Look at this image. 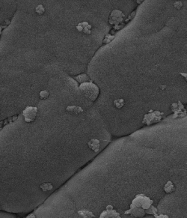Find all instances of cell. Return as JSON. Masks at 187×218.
Here are the masks:
<instances>
[{
    "instance_id": "cell-1",
    "label": "cell",
    "mask_w": 187,
    "mask_h": 218,
    "mask_svg": "<svg viewBox=\"0 0 187 218\" xmlns=\"http://www.w3.org/2000/svg\"><path fill=\"white\" fill-rule=\"evenodd\" d=\"M79 89L81 93L91 101H96L99 95V88L92 82L83 83L79 85Z\"/></svg>"
},
{
    "instance_id": "cell-13",
    "label": "cell",
    "mask_w": 187,
    "mask_h": 218,
    "mask_svg": "<svg viewBox=\"0 0 187 218\" xmlns=\"http://www.w3.org/2000/svg\"><path fill=\"white\" fill-rule=\"evenodd\" d=\"M78 214L79 215H80L81 217H95V215L92 212L86 209L79 211Z\"/></svg>"
},
{
    "instance_id": "cell-10",
    "label": "cell",
    "mask_w": 187,
    "mask_h": 218,
    "mask_svg": "<svg viewBox=\"0 0 187 218\" xmlns=\"http://www.w3.org/2000/svg\"><path fill=\"white\" fill-rule=\"evenodd\" d=\"M66 110L68 112L73 114H79L83 112L82 107L77 106H69L66 108Z\"/></svg>"
},
{
    "instance_id": "cell-14",
    "label": "cell",
    "mask_w": 187,
    "mask_h": 218,
    "mask_svg": "<svg viewBox=\"0 0 187 218\" xmlns=\"http://www.w3.org/2000/svg\"><path fill=\"white\" fill-rule=\"evenodd\" d=\"M152 204H153V200L150 199L148 197H147L146 196H144V200H143L142 205H141V208H142L143 209L145 210V209H147V208H148L151 206Z\"/></svg>"
},
{
    "instance_id": "cell-12",
    "label": "cell",
    "mask_w": 187,
    "mask_h": 218,
    "mask_svg": "<svg viewBox=\"0 0 187 218\" xmlns=\"http://www.w3.org/2000/svg\"><path fill=\"white\" fill-rule=\"evenodd\" d=\"M175 190V185H174V184H173L171 181H168V182L166 183V185H165V187H164L165 192L167 193H172V192Z\"/></svg>"
},
{
    "instance_id": "cell-24",
    "label": "cell",
    "mask_w": 187,
    "mask_h": 218,
    "mask_svg": "<svg viewBox=\"0 0 187 218\" xmlns=\"http://www.w3.org/2000/svg\"><path fill=\"white\" fill-rule=\"evenodd\" d=\"M1 35H2V27L0 26V37H1Z\"/></svg>"
},
{
    "instance_id": "cell-19",
    "label": "cell",
    "mask_w": 187,
    "mask_h": 218,
    "mask_svg": "<svg viewBox=\"0 0 187 218\" xmlns=\"http://www.w3.org/2000/svg\"><path fill=\"white\" fill-rule=\"evenodd\" d=\"M35 11L37 14H39V15H42V14H44L45 8L42 5H39V6H37V8H35Z\"/></svg>"
},
{
    "instance_id": "cell-3",
    "label": "cell",
    "mask_w": 187,
    "mask_h": 218,
    "mask_svg": "<svg viewBox=\"0 0 187 218\" xmlns=\"http://www.w3.org/2000/svg\"><path fill=\"white\" fill-rule=\"evenodd\" d=\"M37 111L38 109L35 106H27L26 109L23 110V115L24 118L26 122L30 123L32 122L35 119L36 116H37Z\"/></svg>"
},
{
    "instance_id": "cell-23",
    "label": "cell",
    "mask_w": 187,
    "mask_h": 218,
    "mask_svg": "<svg viewBox=\"0 0 187 218\" xmlns=\"http://www.w3.org/2000/svg\"><path fill=\"white\" fill-rule=\"evenodd\" d=\"M165 88H166V85H160V89H165Z\"/></svg>"
},
{
    "instance_id": "cell-22",
    "label": "cell",
    "mask_w": 187,
    "mask_h": 218,
    "mask_svg": "<svg viewBox=\"0 0 187 218\" xmlns=\"http://www.w3.org/2000/svg\"><path fill=\"white\" fill-rule=\"evenodd\" d=\"M35 217V216L34 215H29V216H27V217Z\"/></svg>"
},
{
    "instance_id": "cell-9",
    "label": "cell",
    "mask_w": 187,
    "mask_h": 218,
    "mask_svg": "<svg viewBox=\"0 0 187 218\" xmlns=\"http://www.w3.org/2000/svg\"><path fill=\"white\" fill-rule=\"evenodd\" d=\"M144 196H145V195H144V194H139V195H137L133 200H132V204L133 206H136V207L141 208V205H142Z\"/></svg>"
},
{
    "instance_id": "cell-20",
    "label": "cell",
    "mask_w": 187,
    "mask_h": 218,
    "mask_svg": "<svg viewBox=\"0 0 187 218\" xmlns=\"http://www.w3.org/2000/svg\"><path fill=\"white\" fill-rule=\"evenodd\" d=\"M175 6L177 9L181 8V7H182V2H175Z\"/></svg>"
},
{
    "instance_id": "cell-2",
    "label": "cell",
    "mask_w": 187,
    "mask_h": 218,
    "mask_svg": "<svg viewBox=\"0 0 187 218\" xmlns=\"http://www.w3.org/2000/svg\"><path fill=\"white\" fill-rule=\"evenodd\" d=\"M163 112H161L159 111H153V110H150L148 114L144 115V119H143V123L146 124L147 125L157 123L160 121L162 119V115H163Z\"/></svg>"
},
{
    "instance_id": "cell-26",
    "label": "cell",
    "mask_w": 187,
    "mask_h": 218,
    "mask_svg": "<svg viewBox=\"0 0 187 218\" xmlns=\"http://www.w3.org/2000/svg\"><path fill=\"white\" fill-rule=\"evenodd\" d=\"M0 8H1V6H0Z\"/></svg>"
},
{
    "instance_id": "cell-15",
    "label": "cell",
    "mask_w": 187,
    "mask_h": 218,
    "mask_svg": "<svg viewBox=\"0 0 187 218\" xmlns=\"http://www.w3.org/2000/svg\"><path fill=\"white\" fill-rule=\"evenodd\" d=\"M40 188H41V190H43V192H46L52 190V188H53V186H52V185L51 183L46 182L40 185Z\"/></svg>"
},
{
    "instance_id": "cell-5",
    "label": "cell",
    "mask_w": 187,
    "mask_h": 218,
    "mask_svg": "<svg viewBox=\"0 0 187 218\" xmlns=\"http://www.w3.org/2000/svg\"><path fill=\"white\" fill-rule=\"evenodd\" d=\"M100 217H120V214L113 209L112 206H108L106 207V210L102 212L100 215Z\"/></svg>"
},
{
    "instance_id": "cell-8",
    "label": "cell",
    "mask_w": 187,
    "mask_h": 218,
    "mask_svg": "<svg viewBox=\"0 0 187 218\" xmlns=\"http://www.w3.org/2000/svg\"><path fill=\"white\" fill-rule=\"evenodd\" d=\"M88 145L91 150H93L95 152H97L99 151V149H100V141L98 140L92 139L88 142Z\"/></svg>"
},
{
    "instance_id": "cell-11",
    "label": "cell",
    "mask_w": 187,
    "mask_h": 218,
    "mask_svg": "<svg viewBox=\"0 0 187 218\" xmlns=\"http://www.w3.org/2000/svg\"><path fill=\"white\" fill-rule=\"evenodd\" d=\"M73 78L81 84L83 83H86V82L90 80V78L88 77V76L87 74H79L77 76H73Z\"/></svg>"
},
{
    "instance_id": "cell-7",
    "label": "cell",
    "mask_w": 187,
    "mask_h": 218,
    "mask_svg": "<svg viewBox=\"0 0 187 218\" xmlns=\"http://www.w3.org/2000/svg\"><path fill=\"white\" fill-rule=\"evenodd\" d=\"M18 117H19V115H13L12 117H9L6 119H4V120H2V121H0V131H2V130L3 129L6 125H8V124H11V123L15 121L18 119Z\"/></svg>"
},
{
    "instance_id": "cell-17",
    "label": "cell",
    "mask_w": 187,
    "mask_h": 218,
    "mask_svg": "<svg viewBox=\"0 0 187 218\" xmlns=\"http://www.w3.org/2000/svg\"><path fill=\"white\" fill-rule=\"evenodd\" d=\"M145 213H147V214H150V215H155V214H157V209L156 208H154L153 206H150L148 208H147V209H145Z\"/></svg>"
},
{
    "instance_id": "cell-25",
    "label": "cell",
    "mask_w": 187,
    "mask_h": 218,
    "mask_svg": "<svg viewBox=\"0 0 187 218\" xmlns=\"http://www.w3.org/2000/svg\"><path fill=\"white\" fill-rule=\"evenodd\" d=\"M180 74L183 75V76H184L186 77V74H184V73H180Z\"/></svg>"
},
{
    "instance_id": "cell-16",
    "label": "cell",
    "mask_w": 187,
    "mask_h": 218,
    "mask_svg": "<svg viewBox=\"0 0 187 218\" xmlns=\"http://www.w3.org/2000/svg\"><path fill=\"white\" fill-rule=\"evenodd\" d=\"M125 104V102L123 99H117L114 101V105L116 108L121 109L122 108Z\"/></svg>"
},
{
    "instance_id": "cell-6",
    "label": "cell",
    "mask_w": 187,
    "mask_h": 218,
    "mask_svg": "<svg viewBox=\"0 0 187 218\" xmlns=\"http://www.w3.org/2000/svg\"><path fill=\"white\" fill-rule=\"evenodd\" d=\"M91 26L88 24L87 22L79 23L78 26H77V29L79 32H83L86 35H90L91 34Z\"/></svg>"
},
{
    "instance_id": "cell-18",
    "label": "cell",
    "mask_w": 187,
    "mask_h": 218,
    "mask_svg": "<svg viewBox=\"0 0 187 218\" xmlns=\"http://www.w3.org/2000/svg\"><path fill=\"white\" fill-rule=\"evenodd\" d=\"M49 95H50V93H49L48 91H46V90L41 91V92L39 93L40 98H41V100L46 99V98L49 97Z\"/></svg>"
},
{
    "instance_id": "cell-21",
    "label": "cell",
    "mask_w": 187,
    "mask_h": 218,
    "mask_svg": "<svg viewBox=\"0 0 187 218\" xmlns=\"http://www.w3.org/2000/svg\"><path fill=\"white\" fill-rule=\"evenodd\" d=\"M154 216L157 217H168V216H166V215H159V216H157V215H154Z\"/></svg>"
},
{
    "instance_id": "cell-4",
    "label": "cell",
    "mask_w": 187,
    "mask_h": 218,
    "mask_svg": "<svg viewBox=\"0 0 187 218\" xmlns=\"http://www.w3.org/2000/svg\"><path fill=\"white\" fill-rule=\"evenodd\" d=\"M125 214L126 215H132L134 217H143L144 215L145 211H144V209H143L142 208L136 207V206L131 204L130 209L125 211Z\"/></svg>"
}]
</instances>
